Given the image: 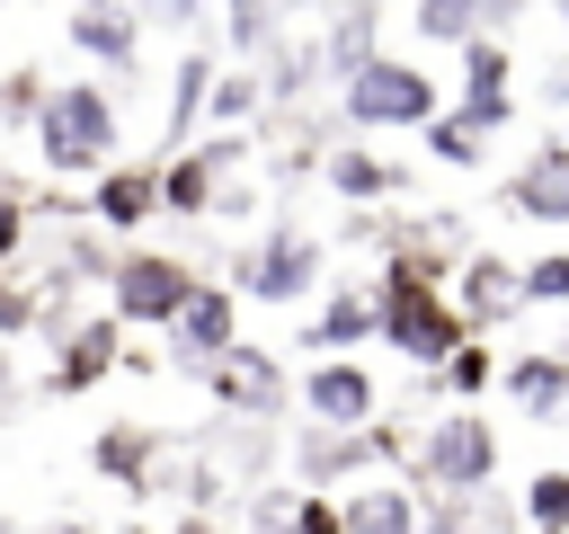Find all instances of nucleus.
Listing matches in <instances>:
<instances>
[{"mask_svg": "<svg viewBox=\"0 0 569 534\" xmlns=\"http://www.w3.org/2000/svg\"><path fill=\"white\" fill-rule=\"evenodd\" d=\"M36 151H44L53 169H98V160L116 151V107H107L89 80L36 98Z\"/></svg>", "mask_w": 569, "mask_h": 534, "instance_id": "1", "label": "nucleus"}, {"mask_svg": "<svg viewBox=\"0 0 569 534\" xmlns=\"http://www.w3.org/2000/svg\"><path fill=\"white\" fill-rule=\"evenodd\" d=\"M347 116L356 125H427L436 116V80L409 62H356L347 71Z\"/></svg>", "mask_w": 569, "mask_h": 534, "instance_id": "2", "label": "nucleus"}, {"mask_svg": "<svg viewBox=\"0 0 569 534\" xmlns=\"http://www.w3.org/2000/svg\"><path fill=\"white\" fill-rule=\"evenodd\" d=\"M373 320H382V329H391V347H400V356H418V365H436V356L453 347V312H445V303H427L418 267H391V285H382V303H373Z\"/></svg>", "mask_w": 569, "mask_h": 534, "instance_id": "3", "label": "nucleus"}, {"mask_svg": "<svg viewBox=\"0 0 569 534\" xmlns=\"http://www.w3.org/2000/svg\"><path fill=\"white\" fill-rule=\"evenodd\" d=\"M418 463H427V481H445V490H471V481H489V472H498V436H489V427L462 409V418L427 427Z\"/></svg>", "mask_w": 569, "mask_h": 534, "instance_id": "4", "label": "nucleus"}, {"mask_svg": "<svg viewBox=\"0 0 569 534\" xmlns=\"http://www.w3.org/2000/svg\"><path fill=\"white\" fill-rule=\"evenodd\" d=\"M196 285H187V267L178 258H124L116 267V320H142V329H160V320H178V303H187Z\"/></svg>", "mask_w": 569, "mask_h": 534, "instance_id": "5", "label": "nucleus"}, {"mask_svg": "<svg viewBox=\"0 0 569 534\" xmlns=\"http://www.w3.org/2000/svg\"><path fill=\"white\" fill-rule=\"evenodd\" d=\"M311 276H320V249L302 231H267V249L249 258V294L258 303H293V294H311Z\"/></svg>", "mask_w": 569, "mask_h": 534, "instance_id": "6", "label": "nucleus"}, {"mask_svg": "<svg viewBox=\"0 0 569 534\" xmlns=\"http://www.w3.org/2000/svg\"><path fill=\"white\" fill-rule=\"evenodd\" d=\"M462 125L471 134H489V125H507V53L489 44V36H471V62H462Z\"/></svg>", "mask_w": 569, "mask_h": 534, "instance_id": "7", "label": "nucleus"}, {"mask_svg": "<svg viewBox=\"0 0 569 534\" xmlns=\"http://www.w3.org/2000/svg\"><path fill=\"white\" fill-rule=\"evenodd\" d=\"M302 392H311V409H320L338 436H347V427H365V409H373V374H365V365H320Z\"/></svg>", "mask_w": 569, "mask_h": 534, "instance_id": "8", "label": "nucleus"}, {"mask_svg": "<svg viewBox=\"0 0 569 534\" xmlns=\"http://www.w3.org/2000/svg\"><path fill=\"white\" fill-rule=\"evenodd\" d=\"M71 44L98 62H133V9L116 0H71Z\"/></svg>", "mask_w": 569, "mask_h": 534, "instance_id": "9", "label": "nucleus"}, {"mask_svg": "<svg viewBox=\"0 0 569 534\" xmlns=\"http://www.w3.org/2000/svg\"><path fill=\"white\" fill-rule=\"evenodd\" d=\"M213 392L267 409V400H284V374H276V356H258V347H222V356H213Z\"/></svg>", "mask_w": 569, "mask_h": 534, "instance_id": "10", "label": "nucleus"}, {"mask_svg": "<svg viewBox=\"0 0 569 534\" xmlns=\"http://www.w3.org/2000/svg\"><path fill=\"white\" fill-rule=\"evenodd\" d=\"M338 534H418V507L409 490H356L338 498Z\"/></svg>", "mask_w": 569, "mask_h": 534, "instance_id": "11", "label": "nucleus"}, {"mask_svg": "<svg viewBox=\"0 0 569 534\" xmlns=\"http://www.w3.org/2000/svg\"><path fill=\"white\" fill-rule=\"evenodd\" d=\"M516 205H525L533 222H569V160H560V151L525 160V169H516Z\"/></svg>", "mask_w": 569, "mask_h": 534, "instance_id": "12", "label": "nucleus"}, {"mask_svg": "<svg viewBox=\"0 0 569 534\" xmlns=\"http://www.w3.org/2000/svg\"><path fill=\"white\" fill-rule=\"evenodd\" d=\"M178 338H187L196 356H222V347H231V294H204V285H196V294L178 303Z\"/></svg>", "mask_w": 569, "mask_h": 534, "instance_id": "13", "label": "nucleus"}, {"mask_svg": "<svg viewBox=\"0 0 569 534\" xmlns=\"http://www.w3.org/2000/svg\"><path fill=\"white\" fill-rule=\"evenodd\" d=\"M107 356H116V320H89V329L62 347V365H53V392H89V383L107 374Z\"/></svg>", "mask_w": 569, "mask_h": 534, "instance_id": "14", "label": "nucleus"}, {"mask_svg": "<svg viewBox=\"0 0 569 534\" xmlns=\"http://www.w3.org/2000/svg\"><path fill=\"white\" fill-rule=\"evenodd\" d=\"M507 392H516L525 409H542V418H560V400H569V365H560V356H525V365L507 374Z\"/></svg>", "mask_w": 569, "mask_h": 534, "instance_id": "15", "label": "nucleus"}, {"mask_svg": "<svg viewBox=\"0 0 569 534\" xmlns=\"http://www.w3.org/2000/svg\"><path fill=\"white\" fill-rule=\"evenodd\" d=\"M409 18H418V36H427V44H471V36H480V18H489V0H418Z\"/></svg>", "mask_w": 569, "mask_h": 534, "instance_id": "16", "label": "nucleus"}, {"mask_svg": "<svg viewBox=\"0 0 569 534\" xmlns=\"http://www.w3.org/2000/svg\"><path fill=\"white\" fill-rule=\"evenodd\" d=\"M151 205H160V178H151V169H116V178L98 187V214H107L116 231H124V222H142Z\"/></svg>", "mask_w": 569, "mask_h": 534, "instance_id": "17", "label": "nucleus"}, {"mask_svg": "<svg viewBox=\"0 0 569 534\" xmlns=\"http://www.w3.org/2000/svg\"><path fill=\"white\" fill-rule=\"evenodd\" d=\"M373 329H382V320H373V303H365V294H338V303L320 312V329H311V338H320V347H365Z\"/></svg>", "mask_w": 569, "mask_h": 534, "instance_id": "18", "label": "nucleus"}, {"mask_svg": "<svg viewBox=\"0 0 569 534\" xmlns=\"http://www.w3.org/2000/svg\"><path fill=\"white\" fill-rule=\"evenodd\" d=\"M516 303H569V249H551V258L516 267Z\"/></svg>", "mask_w": 569, "mask_h": 534, "instance_id": "19", "label": "nucleus"}, {"mask_svg": "<svg viewBox=\"0 0 569 534\" xmlns=\"http://www.w3.org/2000/svg\"><path fill=\"white\" fill-rule=\"evenodd\" d=\"M427 151L453 160V169H471V160H480V134H471L462 116H427Z\"/></svg>", "mask_w": 569, "mask_h": 534, "instance_id": "20", "label": "nucleus"}, {"mask_svg": "<svg viewBox=\"0 0 569 534\" xmlns=\"http://www.w3.org/2000/svg\"><path fill=\"white\" fill-rule=\"evenodd\" d=\"M516 303V267L507 258H471V312H507Z\"/></svg>", "mask_w": 569, "mask_h": 534, "instance_id": "21", "label": "nucleus"}, {"mask_svg": "<svg viewBox=\"0 0 569 534\" xmlns=\"http://www.w3.org/2000/svg\"><path fill=\"white\" fill-rule=\"evenodd\" d=\"M98 463H107L116 481H142V463H151V445H142L133 427H107V436H98Z\"/></svg>", "mask_w": 569, "mask_h": 534, "instance_id": "22", "label": "nucleus"}, {"mask_svg": "<svg viewBox=\"0 0 569 534\" xmlns=\"http://www.w3.org/2000/svg\"><path fill=\"white\" fill-rule=\"evenodd\" d=\"M525 507H533V525H542V534H560V525H569V472H542Z\"/></svg>", "mask_w": 569, "mask_h": 534, "instance_id": "23", "label": "nucleus"}, {"mask_svg": "<svg viewBox=\"0 0 569 534\" xmlns=\"http://www.w3.org/2000/svg\"><path fill=\"white\" fill-rule=\"evenodd\" d=\"M356 454H365V436H338V427H329V436H311V445H302V472H347Z\"/></svg>", "mask_w": 569, "mask_h": 534, "instance_id": "24", "label": "nucleus"}, {"mask_svg": "<svg viewBox=\"0 0 569 534\" xmlns=\"http://www.w3.org/2000/svg\"><path fill=\"white\" fill-rule=\"evenodd\" d=\"M329 178H338L347 196H373V187H382V160H365V151H338V160H329Z\"/></svg>", "mask_w": 569, "mask_h": 534, "instance_id": "25", "label": "nucleus"}, {"mask_svg": "<svg viewBox=\"0 0 569 534\" xmlns=\"http://www.w3.org/2000/svg\"><path fill=\"white\" fill-rule=\"evenodd\" d=\"M293 534H338V498H293Z\"/></svg>", "mask_w": 569, "mask_h": 534, "instance_id": "26", "label": "nucleus"}, {"mask_svg": "<svg viewBox=\"0 0 569 534\" xmlns=\"http://www.w3.org/2000/svg\"><path fill=\"white\" fill-rule=\"evenodd\" d=\"M249 107H258V80H222L213 89V116H249Z\"/></svg>", "mask_w": 569, "mask_h": 534, "instance_id": "27", "label": "nucleus"}, {"mask_svg": "<svg viewBox=\"0 0 569 534\" xmlns=\"http://www.w3.org/2000/svg\"><path fill=\"white\" fill-rule=\"evenodd\" d=\"M231 36L258 44V36H267V0H231Z\"/></svg>", "mask_w": 569, "mask_h": 534, "instance_id": "28", "label": "nucleus"}, {"mask_svg": "<svg viewBox=\"0 0 569 534\" xmlns=\"http://www.w3.org/2000/svg\"><path fill=\"white\" fill-rule=\"evenodd\" d=\"M453 383H462V392H480V383H489V356H480V347H462V356H453Z\"/></svg>", "mask_w": 569, "mask_h": 534, "instance_id": "29", "label": "nucleus"}, {"mask_svg": "<svg viewBox=\"0 0 569 534\" xmlns=\"http://www.w3.org/2000/svg\"><path fill=\"white\" fill-rule=\"evenodd\" d=\"M151 18H196V0H142Z\"/></svg>", "mask_w": 569, "mask_h": 534, "instance_id": "30", "label": "nucleus"}, {"mask_svg": "<svg viewBox=\"0 0 569 534\" xmlns=\"http://www.w3.org/2000/svg\"><path fill=\"white\" fill-rule=\"evenodd\" d=\"M0 400H9V365H0Z\"/></svg>", "mask_w": 569, "mask_h": 534, "instance_id": "31", "label": "nucleus"}, {"mask_svg": "<svg viewBox=\"0 0 569 534\" xmlns=\"http://www.w3.org/2000/svg\"><path fill=\"white\" fill-rule=\"evenodd\" d=\"M560 160H569V142H560Z\"/></svg>", "mask_w": 569, "mask_h": 534, "instance_id": "32", "label": "nucleus"}, {"mask_svg": "<svg viewBox=\"0 0 569 534\" xmlns=\"http://www.w3.org/2000/svg\"><path fill=\"white\" fill-rule=\"evenodd\" d=\"M560 18H569V0H560Z\"/></svg>", "mask_w": 569, "mask_h": 534, "instance_id": "33", "label": "nucleus"}, {"mask_svg": "<svg viewBox=\"0 0 569 534\" xmlns=\"http://www.w3.org/2000/svg\"><path fill=\"white\" fill-rule=\"evenodd\" d=\"M560 365H569V356H560Z\"/></svg>", "mask_w": 569, "mask_h": 534, "instance_id": "34", "label": "nucleus"}]
</instances>
